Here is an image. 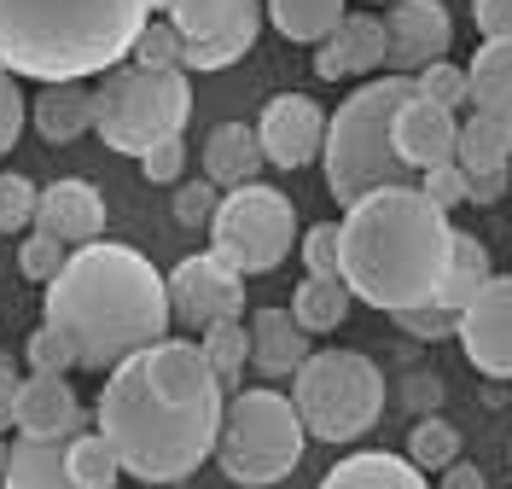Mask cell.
<instances>
[{
    "label": "cell",
    "instance_id": "cell-50",
    "mask_svg": "<svg viewBox=\"0 0 512 489\" xmlns=\"http://www.w3.org/2000/svg\"><path fill=\"white\" fill-rule=\"evenodd\" d=\"M507 460H512V455H507Z\"/></svg>",
    "mask_w": 512,
    "mask_h": 489
},
{
    "label": "cell",
    "instance_id": "cell-3",
    "mask_svg": "<svg viewBox=\"0 0 512 489\" xmlns=\"http://www.w3.org/2000/svg\"><path fill=\"white\" fill-rule=\"evenodd\" d=\"M454 257V222L419 187H384L355 198L338 222V280L355 303L408 315L437 303Z\"/></svg>",
    "mask_w": 512,
    "mask_h": 489
},
{
    "label": "cell",
    "instance_id": "cell-23",
    "mask_svg": "<svg viewBox=\"0 0 512 489\" xmlns=\"http://www.w3.org/2000/svg\"><path fill=\"white\" fill-rule=\"evenodd\" d=\"M466 105L478 117L507 123L512 117V41H483L478 59L466 65Z\"/></svg>",
    "mask_w": 512,
    "mask_h": 489
},
{
    "label": "cell",
    "instance_id": "cell-9",
    "mask_svg": "<svg viewBox=\"0 0 512 489\" xmlns=\"http://www.w3.org/2000/svg\"><path fill=\"white\" fill-rule=\"evenodd\" d=\"M297 245V210L280 187H233L216 204V222H210V251L222 262H233L239 274H274Z\"/></svg>",
    "mask_w": 512,
    "mask_h": 489
},
{
    "label": "cell",
    "instance_id": "cell-32",
    "mask_svg": "<svg viewBox=\"0 0 512 489\" xmlns=\"http://www.w3.org/2000/svg\"><path fill=\"white\" fill-rule=\"evenodd\" d=\"M24 361H30V373H41V379H64L70 367H82V361H76V344L64 338L59 326H47V321L30 332V344H24Z\"/></svg>",
    "mask_w": 512,
    "mask_h": 489
},
{
    "label": "cell",
    "instance_id": "cell-8",
    "mask_svg": "<svg viewBox=\"0 0 512 489\" xmlns=\"http://www.w3.org/2000/svg\"><path fill=\"white\" fill-rule=\"evenodd\" d=\"M303 443H309V431H303L286 391H268V385L262 391H239V396H227L222 437H216V466L233 484L268 489V484H286L297 472Z\"/></svg>",
    "mask_w": 512,
    "mask_h": 489
},
{
    "label": "cell",
    "instance_id": "cell-38",
    "mask_svg": "<svg viewBox=\"0 0 512 489\" xmlns=\"http://www.w3.org/2000/svg\"><path fill=\"white\" fill-rule=\"evenodd\" d=\"M303 274L338 280V222H309V233H303Z\"/></svg>",
    "mask_w": 512,
    "mask_h": 489
},
{
    "label": "cell",
    "instance_id": "cell-1",
    "mask_svg": "<svg viewBox=\"0 0 512 489\" xmlns=\"http://www.w3.org/2000/svg\"><path fill=\"white\" fill-rule=\"evenodd\" d=\"M227 391L210 361L187 338H163L140 356L117 361L99 391V437L128 478L140 484H187L216 455Z\"/></svg>",
    "mask_w": 512,
    "mask_h": 489
},
{
    "label": "cell",
    "instance_id": "cell-45",
    "mask_svg": "<svg viewBox=\"0 0 512 489\" xmlns=\"http://www.w3.org/2000/svg\"><path fill=\"white\" fill-rule=\"evenodd\" d=\"M512 175H472L466 181V204H495V198H507Z\"/></svg>",
    "mask_w": 512,
    "mask_h": 489
},
{
    "label": "cell",
    "instance_id": "cell-5",
    "mask_svg": "<svg viewBox=\"0 0 512 489\" xmlns=\"http://www.w3.org/2000/svg\"><path fill=\"white\" fill-rule=\"evenodd\" d=\"M414 99V76H379L367 88H355L332 117H326V146H320V163H326V193L350 210L355 198L384 193V187H414L408 169L390 146V123L396 111Z\"/></svg>",
    "mask_w": 512,
    "mask_h": 489
},
{
    "label": "cell",
    "instance_id": "cell-31",
    "mask_svg": "<svg viewBox=\"0 0 512 489\" xmlns=\"http://www.w3.org/2000/svg\"><path fill=\"white\" fill-rule=\"evenodd\" d=\"M408 460H414L419 472H448L460 460V425L443 420V414H425L408 431Z\"/></svg>",
    "mask_w": 512,
    "mask_h": 489
},
{
    "label": "cell",
    "instance_id": "cell-22",
    "mask_svg": "<svg viewBox=\"0 0 512 489\" xmlns=\"http://www.w3.org/2000/svg\"><path fill=\"white\" fill-rule=\"evenodd\" d=\"M35 117V134L53 140V146H70L82 134H94V88L82 82H59V88H41L30 105Z\"/></svg>",
    "mask_w": 512,
    "mask_h": 489
},
{
    "label": "cell",
    "instance_id": "cell-24",
    "mask_svg": "<svg viewBox=\"0 0 512 489\" xmlns=\"http://www.w3.org/2000/svg\"><path fill=\"white\" fill-rule=\"evenodd\" d=\"M454 169L472 181V175H512V140H507V123L495 117H466L460 123V140H454Z\"/></svg>",
    "mask_w": 512,
    "mask_h": 489
},
{
    "label": "cell",
    "instance_id": "cell-42",
    "mask_svg": "<svg viewBox=\"0 0 512 489\" xmlns=\"http://www.w3.org/2000/svg\"><path fill=\"white\" fill-rule=\"evenodd\" d=\"M140 169H146V181L169 187V181H181V169H187V146H181V140H163V146H152V152L140 158Z\"/></svg>",
    "mask_w": 512,
    "mask_h": 489
},
{
    "label": "cell",
    "instance_id": "cell-48",
    "mask_svg": "<svg viewBox=\"0 0 512 489\" xmlns=\"http://www.w3.org/2000/svg\"><path fill=\"white\" fill-rule=\"evenodd\" d=\"M507 140H512V117H507Z\"/></svg>",
    "mask_w": 512,
    "mask_h": 489
},
{
    "label": "cell",
    "instance_id": "cell-26",
    "mask_svg": "<svg viewBox=\"0 0 512 489\" xmlns=\"http://www.w3.org/2000/svg\"><path fill=\"white\" fill-rule=\"evenodd\" d=\"M344 18H350V0H268V24L297 47H320Z\"/></svg>",
    "mask_w": 512,
    "mask_h": 489
},
{
    "label": "cell",
    "instance_id": "cell-49",
    "mask_svg": "<svg viewBox=\"0 0 512 489\" xmlns=\"http://www.w3.org/2000/svg\"><path fill=\"white\" fill-rule=\"evenodd\" d=\"M384 6H396V0H384Z\"/></svg>",
    "mask_w": 512,
    "mask_h": 489
},
{
    "label": "cell",
    "instance_id": "cell-43",
    "mask_svg": "<svg viewBox=\"0 0 512 489\" xmlns=\"http://www.w3.org/2000/svg\"><path fill=\"white\" fill-rule=\"evenodd\" d=\"M472 24L483 41H512V0H472Z\"/></svg>",
    "mask_w": 512,
    "mask_h": 489
},
{
    "label": "cell",
    "instance_id": "cell-35",
    "mask_svg": "<svg viewBox=\"0 0 512 489\" xmlns=\"http://www.w3.org/2000/svg\"><path fill=\"white\" fill-rule=\"evenodd\" d=\"M414 94L419 99H431V105H443V111H460V105H466V70L460 65H425L414 76Z\"/></svg>",
    "mask_w": 512,
    "mask_h": 489
},
{
    "label": "cell",
    "instance_id": "cell-46",
    "mask_svg": "<svg viewBox=\"0 0 512 489\" xmlns=\"http://www.w3.org/2000/svg\"><path fill=\"white\" fill-rule=\"evenodd\" d=\"M437 489H489V478H483L478 466H466V460H454V466L443 472V484H437Z\"/></svg>",
    "mask_w": 512,
    "mask_h": 489
},
{
    "label": "cell",
    "instance_id": "cell-33",
    "mask_svg": "<svg viewBox=\"0 0 512 489\" xmlns=\"http://www.w3.org/2000/svg\"><path fill=\"white\" fill-rule=\"evenodd\" d=\"M134 65L140 70H181V35L169 18H152L134 41Z\"/></svg>",
    "mask_w": 512,
    "mask_h": 489
},
{
    "label": "cell",
    "instance_id": "cell-34",
    "mask_svg": "<svg viewBox=\"0 0 512 489\" xmlns=\"http://www.w3.org/2000/svg\"><path fill=\"white\" fill-rule=\"evenodd\" d=\"M35 187L30 175H0V233H18V228H35Z\"/></svg>",
    "mask_w": 512,
    "mask_h": 489
},
{
    "label": "cell",
    "instance_id": "cell-39",
    "mask_svg": "<svg viewBox=\"0 0 512 489\" xmlns=\"http://www.w3.org/2000/svg\"><path fill=\"white\" fill-rule=\"evenodd\" d=\"M396 321H402V332H408V338H419V344H437V338H454L460 315H448L443 303H425V309H408V315H396Z\"/></svg>",
    "mask_w": 512,
    "mask_h": 489
},
{
    "label": "cell",
    "instance_id": "cell-15",
    "mask_svg": "<svg viewBox=\"0 0 512 489\" xmlns=\"http://www.w3.org/2000/svg\"><path fill=\"white\" fill-rule=\"evenodd\" d=\"M35 233L59 239L64 251L94 245L99 233H105V198H99V187L94 181H76V175L41 187V198H35Z\"/></svg>",
    "mask_w": 512,
    "mask_h": 489
},
{
    "label": "cell",
    "instance_id": "cell-14",
    "mask_svg": "<svg viewBox=\"0 0 512 489\" xmlns=\"http://www.w3.org/2000/svg\"><path fill=\"white\" fill-rule=\"evenodd\" d=\"M384 41H390V59L396 76H419L425 65H443L448 41H454V18H448L443 0H396L390 18H384Z\"/></svg>",
    "mask_w": 512,
    "mask_h": 489
},
{
    "label": "cell",
    "instance_id": "cell-11",
    "mask_svg": "<svg viewBox=\"0 0 512 489\" xmlns=\"http://www.w3.org/2000/svg\"><path fill=\"white\" fill-rule=\"evenodd\" d=\"M163 286H169V315L198 326V332H210V326L245 315V274H239L233 262H222L216 251H192V257H181L169 274H163Z\"/></svg>",
    "mask_w": 512,
    "mask_h": 489
},
{
    "label": "cell",
    "instance_id": "cell-47",
    "mask_svg": "<svg viewBox=\"0 0 512 489\" xmlns=\"http://www.w3.org/2000/svg\"><path fill=\"white\" fill-rule=\"evenodd\" d=\"M6 455H12V443H6V437H0V472H6Z\"/></svg>",
    "mask_w": 512,
    "mask_h": 489
},
{
    "label": "cell",
    "instance_id": "cell-7",
    "mask_svg": "<svg viewBox=\"0 0 512 489\" xmlns=\"http://www.w3.org/2000/svg\"><path fill=\"white\" fill-rule=\"evenodd\" d=\"M187 117H192L187 70L117 65L105 70L94 88V134L123 158H146L163 140H181Z\"/></svg>",
    "mask_w": 512,
    "mask_h": 489
},
{
    "label": "cell",
    "instance_id": "cell-16",
    "mask_svg": "<svg viewBox=\"0 0 512 489\" xmlns=\"http://www.w3.org/2000/svg\"><path fill=\"white\" fill-rule=\"evenodd\" d=\"M454 140H460V117L443 111V105H431V99H419V94L390 123V146H396L402 169H419V175L454 163Z\"/></svg>",
    "mask_w": 512,
    "mask_h": 489
},
{
    "label": "cell",
    "instance_id": "cell-19",
    "mask_svg": "<svg viewBox=\"0 0 512 489\" xmlns=\"http://www.w3.org/2000/svg\"><path fill=\"white\" fill-rule=\"evenodd\" d=\"M245 332H251V367L262 379H291L303 361L315 356L309 332L291 321V309H256Z\"/></svg>",
    "mask_w": 512,
    "mask_h": 489
},
{
    "label": "cell",
    "instance_id": "cell-12",
    "mask_svg": "<svg viewBox=\"0 0 512 489\" xmlns=\"http://www.w3.org/2000/svg\"><path fill=\"white\" fill-rule=\"evenodd\" d=\"M466 361L478 367L483 379H512V274H495L454 326Z\"/></svg>",
    "mask_w": 512,
    "mask_h": 489
},
{
    "label": "cell",
    "instance_id": "cell-30",
    "mask_svg": "<svg viewBox=\"0 0 512 489\" xmlns=\"http://www.w3.org/2000/svg\"><path fill=\"white\" fill-rule=\"evenodd\" d=\"M64 472H70V489H117V478H123V466L99 431H76L64 443Z\"/></svg>",
    "mask_w": 512,
    "mask_h": 489
},
{
    "label": "cell",
    "instance_id": "cell-29",
    "mask_svg": "<svg viewBox=\"0 0 512 489\" xmlns=\"http://www.w3.org/2000/svg\"><path fill=\"white\" fill-rule=\"evenodd\" d=\"M198 350L210 361L216 385L227 396H239V379L251 367V332H245V321H222V326H210V332H198Z\"/></svg>",
    "mask_w": 512,
    "mask_h": 489
},
{
    "label": "cell",
    "instance_id": "cell-20",
    "mask_svg": "<svg viewBox=\"0 0 512 489\" xmlns=\"http://www.w3.org/2000/svg\"><path fill=\"white\" fill-rule=\"evenodd\" d=\"M262 140H256L251 123H216L210 140H204V181H216L222 193L233 187H251L262 175Z\"/></svg>",
    "mask_w": 512,
    "mask_h": 489
},
{
    "label": "cell",
    "instance_id": "cell-36",
    "mask_svg": "<svg viewBox=\"0 0 512 489\" xmlns=\"http://www.w3.org/2000/svg\"><path fill=\"white\" fill-rule=\"evenodd\" d=\"M216 204H222V187L216 181H181L175 187V222L181 228H210L216 222Z\"/></svg>",
    "mask_w": 512,
    "mask_h": 489
},
{
    "label": "cell",
    "instance_id": "cell-41",
    "mask_svg": "<svg viewBox=\"0 0 512 489\" xmlns=\"http://www.w3.org/2000/svg\"><path fill=\"white\" fill-rule=\"evenodd\" d=\"M24 117H30V111H24V88H18V76L0 70V158H6L12 140L24 134Z\"/></svg>",
    "mask_w": 512,
    "mask_h": 489
},
{
    "label": "cell",
    "instance_id": "cell-17",
    "mask_svg": "<svg viewBox=\"0 0 512 489\" xmlns=\"http://www.w3.org/2000/svg\"><path fill=\"white\" fill-rule=\"evenodd\" d=\"M384 59H390V41H384V18H373V12H350V18L315 47V70L326 82L373 76Z\"/></svg>",
    "mask_w": 512,
    "mask_h": 489
},
{
    "label": "cell",
    "instance_id": "cell-44",
    "mask_svg": "<svg viewBox=\"0 0 512 489\" xmlns=\"http://www.w3.org/2000/svg\"><path fill=\"white\" fill-rule=\"evenodd\" d=\"M18 391H24V373L12 361H0V437H6V425H18Z\"/></svg>",
    "mask_w": 512,
    "mask_h": 489
},
{
    "label": "cell",
    "instance_id": "cell-6",
    "mask_svg": "<svg viewBox=\"0 0 512 489\" xmlns=\"http://www.w3.org/2000/svg\"><path fill=\"white\" fill-rule=\"evenodd\" d=\"M384 385L379 361L361 350H315L291 373V408L315 443H355L384 420Z\"/></svg>",
    "mask_w": 512,
    "mask_h": 489
},
{
    "label": "cell",
    "instance_id": "cell-21",
    "mask_svg": "<svg viewBox=\"0 0 512 489\" xmlns=\"http://www.w3.org/2000/svg\"><path fill=\"white\" fill-rule=\"evenodd\" d=\"M320 489H431V484H425V472L414 460L390 455V449H355L320 478Z\"/></svg>",
    "mask_w": 512,
    "mask_h": 489
},
{
    "label": "cell",
    "instance_id": "cell-10",
    "mask_svg": "<svg viewBox=\"0 0 512 489\" xmlns=\"http://www.w3.org/2000/svg\"><path fill=\"white\" fill-rule=\"evenodd\" d=\"M163 18L181 35V70H227L256 47L262 0H169Z\"/></svg>",
    "mask_w": 512,
    "mask_h": 489
},
{
    "label": "cell",
    "instance_id": "cell-4",
    "mask_svg": "<svg viewBox=\"0 0 512 489\" xmlns=\"http://www.w3.org/2000/svg\"><path fill=\"white\" fill-rule=\"evenodd\" d=\"M152 24V0H0V70L30 82H88L117 70Z\"/></svg>",
    "mask_w": 512,
    "mask_h": 489
},
{
    "label": "cell",
    "instance_id": "cell-37",
    "mask_svg": "<svg viewBox=\"0 0 512 489\" xmlns=\"http://www.w3.org/2000/svg\"><path fill=\"white\" fill-rule=\"evenodd\" d=\"M64 262H70V251H64L59 239H47V233H35V228L24 233V245H18V268H24V280H41V286H47Z\"/></svg>",
    "mask_w": 512,
    "mask_h": 489
},
{
    "label": "cell",
    "instance_id": "cell-2",
    "mask_svg": "<svg viewBox=\"0 0 512 489\" xmlns=\"http://www.w3.org/2000/svg\"><path fill=\"white\" fill-rule=\"evenodd\" d=\"M41 321L59 326L76 344L82 367L111 373L117 361L169 338V286L146 251L94 239V245L70 251V262L47 280Z\"/></svg>",
    "mask_w": 512,
    "mask_h": 489
},
{
    "label": "cell",
    "instance_id": "cell-25",
    "mask_svg": "<svg viewBox=\"0 0 512 489\" xmlns=\"http://www.w3.org/2000/svg\"><path fill=\"white\" fill-rule=\"evenodd\" d=\"M489 280H495V262H489V251H483V239L454 228V257H448V274H443V286H437V303H443L448 315H460Z\"/></svg>",
    "mask_w": 512,
    "mask_h": 489
},
{
    "label": "cell",
    "instance_id": "cell-18",
    "mask_svg": "<svg viewBox=\"0 0 512 489\" xmlns=\"http://www.w3.org/2000/svg\"><path fill=\"white\" fill-rule=\"evenodd\" d=\"M82 402L70 391V379H41L30 373L24 391H18V437H35V443H70L82 431Z\"/></svg>",
    "mask_w": 512,
    "mask_h": 489
},
{
    "label": "cell",
    "instance_id": "cell-28",
    "mask_svg": "<svg viewBox=\"0 0 512 489\" xmlns=\"http://www.w3.org/2000/svg\"><path fill=\"white\" fill-rule=\"evenodd\" d=\"M350 303L355 297L344 292V280H315V274H303L297 292H291V321L303 326V332H338V326L350 321Z\"/></svg>",
    "mask_w": 512,
    "mask_h": 489
},
{
    "label": "cell",
    "instance_id": "cell-13",
    "mask_svg": "<svg viewBox=\"0 0 512 489\" xmlns=\"http://www.w3.org/2000/svg\"><path fill=\"white\" fill-rule=\"evenodd\" d=\"M256 140L274 169H309L326 146V111L309 94H274L256 117Z\"/></svg>",
    "mask_w": 512,
    "mask_h": 489
},
{
    "label": "cell",
    "instance_id": "cell-27",
    "mask_svg": "<svg viewBox=\"0 0 512 489\" xmlns=\"http://www.w3.org/2000/svg\"><path fill=\"white\" fill-rule=\"evenodd\" d=\"M6 489H70V472H64V443H35V437H18L12 455H6V472H0Z\"/></svg>",
    "mask_w": 512,
    "mask_h": 489
},
{
    "label": "cell",
    "instance_id": "cell-40",
    "mask_svg": "<svg viewBox=\"0 0 512 489\" xmlns=\"http://www.w3.org/2000/svg\"><path fill=\"white\" fill-rule=\"evenodd\" d=\"M419 193L431 198V204H437V210H454V204H466V175H460V169H454V163H443V169H425V175H419L414 181Z\"/></svg>",
    "mask_w": 512,
    "mask_h": 489
}]
</instances>
